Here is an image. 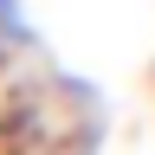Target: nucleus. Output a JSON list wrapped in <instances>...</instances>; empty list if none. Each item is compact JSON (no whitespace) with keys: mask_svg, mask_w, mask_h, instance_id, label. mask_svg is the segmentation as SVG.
<instances>
[{"mask_svg":"<svg viewBox=\"0 0 155 155\" xmlns=\"http://www.w3.org/2000/svg\"><path fill=\"white\" fill-rule=\"evenodd\" d=\"M0 26H7V39H26V13H19V0H0Z\"/></svg>","mask_w":155,"mask_h":155,"instance_id":"1","label":"nucleus"}]
</instances>
